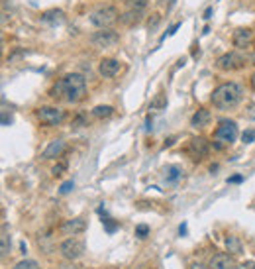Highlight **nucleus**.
<instances>
[{"label":"nucleus","instance_id":"obj_1","mask_svg":"<svg viewBox=\"0 0 255 269\" xmlns=\"http://www.w3.org/2000/svg\"><path fill=\"white\" fill-rule=\"evenodd\" d=\"M243 89L238 83H222L220 87L214 89L210 100L218 110H232L241 102Z\"/></svg>","mask_w":255,"mask_h":269},{"label":"nucleus","instance_id":"obj_2","mask_svg":"<svg viewBox=\"0 0 255 269\" xmlns=\"http://www.w3.org/2000/svg\"><path fill=\"white\" fill-rule=\"evenodd\" d=\"M65 89H67L65 98L69 102H73V104L75 102H81L85 98V94H86V81H85L83 75L71 73V75L65 77Z\"/></svg>","mask_w":255,"mask_h":269},{"label":"nucleus","instance_id":"obj_3","mask_svg":"<svg viewBox=\"0 0 255 269\" xmlns=\"http://www.w3.org/2000/svg\"><path fill=\"white\" fill-rule=\"evenodd\" d=\"M88 20H90V24H92L94 28L106 30V28H110L112 24L118 22V10H116V6H100V8H96V10L90 14Z\"/></svg>","mask_w":255,"mask_h":269},{"label":"nucleus","instance_id":"obj_4","mask_svg":"<svg viewBox=\"0 0 255 269\" xmlns=\"http://www.w3.org/2000/svg\"><path fill=\"white\" fill-rule=\"evenodd\" d=\"M59 253H61L67 261H77V259H81V257L85 255V242L79 240V238H75V236H73V238H67V240L61 242Z\"/></svg>","mask_w":255,"mask_h":269},{"label":"nucleus","instance_id":"obj_5","mask_svg":"<svg viewBox=\"0 0 255 269\" xmlns=\"http://www.w3.org/2000/svg\"><path fill=\"white\" fill-rule=\"evenodd\" d=\"M35 114H37V120L45 126H57L65 120V110L59 108V106H41Z\"/></svg>","mask_w":255,"mask_h":269},{"label":"nucleus","instance_id":"obj_6","mask_svg":"<svg viewBox=\"0 0 255 269\" xmlns=\"http://www.w3.org/2000/svg\"><path fill=\"white\" fill-rule=\"evenodd\" d=\"M118 41H120V36H118L114 30H110V28L100 30V32H94V34L90 36V43H92L94 47H98V49L114 47V45H118Z\"/></svg>","mask_w":255,"mask_h":269},{"label":"nucleus","instance_id":"obj_7","mask_svg":"<svg viewBox=\"0 0 255 269\" xmlns=\"http://www.w3.org/2000/svg\"><path fill=\"white\" fill-rule=\"evenodd\" d=\"M214 138H216V142H220L224 145L234 143L238 140V124L232 122V120H222L220 126L214 132Z\"/></svg>","mask_w":255,"mask_h":269},{"label":"nucleus","instance_id":"obj_8","mask_svg":"<svg viewBox=\"0 0 255 269\" xmlns=\"http://www.w3.org/2000/svg\"><path fill=\"white\" fill-rule=\"evenodd\" d=\"M208 151H210V145H208V142L204 140V138H192V140L188 142V145H187V155H188L192 161L204 159V157L208 155Z\"/></svg>","mask_w":255,"mask_h":269},{"label":"nucleus","instance_id":"obj_9","mask_svg":"<svg viewBox=\"0 0 255 269\" xmlns=\"http://www.w3.org/2000/svg\"><path fill=\"white\" fill-rule=\"evenodd\" d=\"M241 65H243V59L238 55L236 51L222 53V55L216 59V67L222 69V71H234V69H239Z\"/></svg>","mask_w":255,"mask_h":269},{"label":"nucleus","instance_id":"obj_10","mask_svg":"<svg viewBox=\"0 0 255 269\" xmlns=\"http://www.w3.org/2000/svg\"><path fill=\"white\" fill-rule=\"evenodd\" d=\"M120 69H122V63L118 59H114V57H104V59L100 61V65H98V73L104 79L116 77L120 73Z\"/></svg>","mask_w":255,"mask_h":269},{"label":"nucleus","instance_id":"obj_11","mask_svg":"<svg viewBox=\"0 0 255 269\" xmlns=\"http://www.w3.org/2000/svg\"><path fill=\"white\" fill-rule=\"evenodd\" d=\"M86 230V220L85 218H71L61 226V232L65 236H79Z\"/></svg>","mask_w":255,"mask_h":269},{"label":"nucleus","instance_id":"obj_12","mask_svg":"<svg viewBox=\"0 0 255 269\" xmlns=\"http://www.w3.org/2000/svg\"><path fill=\"white\" fill-rule=\"evenodd\" d=\"M232 41H234V47H238V49H245V47H249L251 41H253V32L247 30V28H239V30L234 32Z\"/></svg>","mask_w":255,"mask_h":269},{"label":"nucleus","instance_id":"obj_13","mask_svg":"<svg viewBox=\"0 0 255 269\" xmlns=\"http://www.w3.org/2000/svg\"><path fill=\"white\" fill-rule=\"evenodd\" d=\"M65 151V142L63 140H53L43 151H41V159H55Z\"/></svg>","mask_w":255,"mask_h":269},{"label":"nucleus","instance_id":"obj_14","mask_svg":"<svg viewBox=\"0 0 255 269\" xmlns=\"http://www.w3.org/2000/svg\"><path fill=\"white\" fill-rule=\"evenodd\" d=\"M232 265H234L232 253H216V255H212V259L208 263L210 269H230Z\"/></svg>","mask_w":255,"mask_h":269},{"label":"nucleus","instance_id":"obj_15","mask_svg":"<svg viewBox=\"0 0 255 269\" xmlns=\"http://www.w3.org/2000/svg\"><path fill=\"white\" fill-rule=\"evenodd\" d=\"M210 120H212V116L206 108H198L190 118V126L192 128H206L210 124Z\"/></svg>","mask_w":255,"mask_h":269},{"label":"nucleus","instance_id":"obj_16","mask_svg":"<svg viewBox=\"0 0 255 269\" xmlns=\"http://www.w3.org/2000/svg\"><path fill=\"white\" fill-rule=\"evenodd\" d=\"M65 20V12L63 10H57V8H53V10H47V12H43V16H41V22H45V24H61Z\"/></svg>","mask_w":255,"mask_h":269},{"label":"nucleus","instance_id":"obj_17","mask_svg":"<svg viewBox=\"0 0 255 269\" xmlns=\"http://www.w3.org/2000/svg\"><path fill=\"white\" fill-rule=\"evenodd\" d=\"M226 248H228V251H230L232 255H239V253L243 251V246H241V240H239L238 236H234V234H230V236H226Z\"/></svg>","mask_w":255,"mask_h":269},{"label":"nucleus","instance_id":"obj_18","mask_svg":"<svg viewBox=\"0 0 255 269\" xmlns=\"http://www.w3.org/2000/svg\"><path fill=\"white\" fill-rule=\"evenodd\" d=\"M141 16H143V12L130 8L128 12H124V14L120 16V20H122V24H126V26H136V24L141 20Z\"/></svg>","mask_w":255,"mask_h":269},{"label":"nucleus","instance_id":"obj_19","mask_svg":"<svg viewBox=\"0 0 255 269\" xmlns=\"http://www.w3.org/2000/svg\"><path fill=\"white\" fill-rule=\"evenodd\" d=\"M112 114H114V108L108 106V104H100V106H94V108H92V116L94 118H108Z\"/></svg>","mask_w":255,"mask_h":269},{"label":"nucleus","instance_id":"obj_20","mask_svg":"<svg viewBox=\"0 0 255 269\" xmlns=\"http://www.w3.org/2000/svg\"><path fill=\"white\" fill-rule=\"evenodd\" d=\"M65 92H67V89H65V79L57 81L53 87L49 89V96H51V98H65Z\"/></svg>","mask_w":255,"mask_h":269},{"label":"nucleus","instance_id":"obj_21","mask_svg":"<svg viewBox=\"0 0 255 269\" xmlns=\"http://www.w3.org/2000/svg\"><path fill=\"white\" fill-rule=\"evenodd\" d=\"M165 106H167V96H165V94H157L155 98L151 100L149 110H163Z\"/></svg>","mask_w":255,"mask_h":269},{"label":"nucleus","instance_id":"obj_22","mask_svg":"<svg viewBox=\"0 0 255 269\" xmlns=\"http://www.w3.org/2000/svg\"><path fill=\"white\" fill-rule=\"evenodd\" d=\"M67 161L65 159H61V161H57V163L53 165V169H51V175H53V177H61L63 173H67Z\"/></svg>","mask_w":255,"mask_h":269},{"label":"nucleus","instance_id":"obj_23","mask_svg":"<svg viewBox=\"0 0 255 269\" xmlns=\"http://www.w3.org/2000/svg\"><path fill=\"white\" fill-rule=\"evenodd\" d=\"M167 171H169V175H167V183H175V181H179V179L183 177V171H181V167H177V165H171Z\"/></svg>","mask_w":255,"mask_h":269},{"label":"nucleus","instance_id":"obj_24","mask_svg":"<svg viewBox=\"0 0 255 269\" xmlns=\"http://www.w3.org/2000/svg\"><path fill=\"white\" fill-rule=\"evenodd\" d=\"M35 265H37V261H34V259H22L14 265V269H34Z\"/></svg>","mask_w":255,"mask_h":269},{"label":"nucleus","instance_id":"obj_25","mask_svg":"<svg viewBox=\"0 0 255 269\" xmlns=\"http://www.w3.org/2000/svg\"><path fill=\"white\" fill-rule=\"evenodd\" d=\"M145 6H147V0H130V8H134V10L143 12Z\"/></svg>","mask_w":255,"mask_h":269},{"label":"nucleus","instance_id":"obj_26","mask_svg":"<svg viewBox=\"0 0 255 269\" xmlns=\"http://www.w3.org/2000/svg\"><path fill=\"white\" fill-rule=\"evenodd\" d=\"M10 251V246H8V232H6V226L2 230V257H6Z\"/></svg>","mask_w":255,"mask_h":269},{"label":"nucleus","instance_id":"obj_27","mask_svg":"<svg viewBox=\"0 0 255 269\" xmlns=\"http://www.w3.org/2000/svg\"><path fill=\"white\" fill-rule=\"evenodd\" d=\"M147 234H149V226L147 224H139V226H136V236L137 238H147Z\"/></svg>","mask_w":255,"mask_h":269},{"label":"nucleus","instance_id":"obj_28","mask_svg":"<svg viewBox=\"0 0 255 269\" xmlns=\"http://www.w3.org/2000/svg\"><path fill=\"white\" fill-rule=\"evenodd\" d=\"M73 189H75V183H73V181H65V183L59 187V193H61V195H67V193H71Z\"/></svg>","mask_w":255,"mask_h":269},{"label":"nucleus","instance_id":"obj_29","mask_svg":"<svg viewBox=\"0 0 255 269\" xmlns=\"http://www.w3.org/2000/svg\"><path fill=\"white\" fill-rule=\"evenodd\" d=\"M241 140H243L245 143H251V142L255 140V130H247V132H243V136H241Z\"/></svg>","mask_w":255,"mask_h":269},{"label":"nucleus","instance_id":"obj_30","mask_svg":"<svg viewBox=\"0 0 255 269\" xmlns=\"http://www.w3.org/2000/svg\"><path fill=\"white\" fill-rule=\"evenodd\" d=\"M59 269H83L81 265H77L75 261H69V263H61L59 265Z\"/></svg>","mask_w":255,"mask_h":269},{"label":"nucleus","instance_id":"obj_31","mask_svg":"<svg viewBox=\"0 0 255 269\" xmlns=\"http://www.w3.org/2000/svg\"><path fill=\"white\" fill-rule=\"evenodd\" d=\"M241 181H243V177H241V175H234V177H230V179H228V183H241Z\"/></svg>","mask_w":255,"mask_h":269},{"label":"nucleus","instance_id":"obj_32","mask_svg":"<svg viewBox=\"0 0 255 269\" xmlns=\"http://www.w3.org/2000/svg\"><path fill=\"white\" fill-rule=\"evenodd\" d=\"M179 28H181V24H175V26H171V28H169V32H167V36H173V34H175Z\"/></svg>","mask_w":255,"mask_h":269},{"label":"nucleus","instance_id":"obj_33","mask_svg":"<svg viewBox=\"0 0 255 269\" xmlns=\"http://www.w3.org/2000/svg\"><path fill=\"white\" fill-rule=\"evenodd\" d=\"M190 269H210V267H204L202 263H192V265H190Z\"/></svg>","mask_w":255,"mask_h":269},{"label":"nucleus","instance_id":"obj_34","mask_svg":"<svg viewBox=\"0 0 255 269\" xmlns=\"http://www.w3.org/2000/svg\"><path fill=\"white\" fill-rule=\"evenodd\" d=\"M210 16H212V8H208V10H206V12H204V20H208V18H210Z\"/></svg>","mask_w":255,"mask_h":269},{"label":"nucleus","instance_id":"obj_35","mask_svg":"<svg viewBox=\"0 0 255 269\" xmlns=\"http://www.w3.org/2000/svg\"><path fill=\"white\" fill-rule=\"evenodd\" d=\"M245 267H249V269H255V263H243Z\"/></svg>","mask_w":255,"mask_h":269},{"label":"nucleus","instance_id":"obj_36","mask_svg":"<svg viewBox=\"0 0 255 269\" xmlns=\"http://www.w3.org/2000/svg\"><path fill=\"white\" fill-rule=\"evenodd\" d=\"M251 87L255 89V73H253V77H251Z\"/></svg>","mask_w":255,"mask_h":269},{"label":"nucleus","instance_id":"obj_37","mask_svg":"<svg viewBox=\"0 0 255 269\" xmlns=\"http://www.w3.org/2000/svg\"><path fill=\"white\" fill-rule=\"evenodd\" d=\"M232 269H245V265H239V267H232Z\"/></svg>","mask_w":255,"mask_h":269},{"label":"nucleus","instance_id":"obj_38","mask_svg":"<svg viewBox=\"0 0 255 269\" xmlns=\"http://www.w3.org/2000/svg\"><path fill=\"white\" fill-rule=\"evenodd\" d=\"M34 269H39V265H35V267H34Z\"/></svg>","mask_w":255,"mask_h":269},{"label":"nucleus","instance_id":"obj_39","mask_svg":"<svg viewBox=\"0 0 255 269\" xmlns=\"http://www.w3.org/2000/svg\"><path fill=\"white\" fill-rule=\"evenodd\" d=\"M128 2H130V0H128Z\"/></svg>","mask_w":255,"mask_h":269}]
</instances>
